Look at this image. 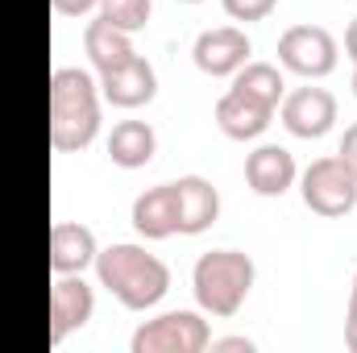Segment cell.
I'll use <instances>...</instances> for the list:
<instances>
[{"instance_id":"cell-27","label":"cell","mask_w":357,"mask_h":353,"mask_svg":"<svg viewBox=\"0 0 357 353\" xmlns=\"http://www.w3.org/2000/svg\"><path fill=\"white\" fill-rule=\"evenodd\" d=\"M178 4H204V0H178Z\"/></svg>"},{"instance_id":"cell-8","label":"cell","mask_w":357,"mask_h":353,"mask_svg":"<svg viewBox=\"0 0 357 353\" xmlns=\"http://www.w3.org/2000/svg\"><path fill=\"white\" fill-rule=\"evenodd\" d=\"M278 121L287 125V133L316 142L337 125V96L328 88H295L282 96L278 104Z\"/></svg>"},{"instance_id":"cell-6","label":"cell","mask_w":357,"mask_h":353,"mask_svg":"<svg viewBox=\"0 0 357 353\" xmlns=\"http://www.w3.org/2000/svg\"><path fill=\"white\" fill-rule=\"evenodd\" d=\"M337 59H341V46L324 25H291L278 38V63L291 75L324 80V75L337 71Z\"/></svg>"},{"instance_id":"cell-17","label":"cell","mask_w":357,"mask_h":353,"mask_svg":"<svg viewBox=\"0 0 357 353\" xmlns=\"http://www.w3.org/2000/svg\"><path fill=\"white\" fill-rule=\"evenodd\" d=\"M84 50H88L96 75H104V71H112V67H121V63H129V59L137 54V50H133V33L116 29V25L104 21V17L88 21V29H84Z\"/></svg>"},{"instance_id":"cell-15","label":"cell","mask_w":357,"mask_h":353,"mask_svg":"<svg viewBox=\"0 0 357 353\" xmlns=\"http://www.w3.org/2000/svg\"><path fill=\"white\" fill-rule=\"evenodd\" d=\"M96 233L79 220H54L50 225V270L54 274H84L96 266Z\"/></svg>"},{"instance_id":"cell-10","label":"cell","mask_w":357,"mask_h":353,"mask_svg":"<svg viewBox=\"0 0 357 353\" xmlns=\"http://www.w3.org/2000/svg\"><path fill=\"white\" fill-rule=\"evenodd\" d=\"M100 96H104L112 108H125V112L146 108V104L158 96V71H154L142 54H133L129 63H121V67H112V71L100 75Z\"/></svg>"},{"instance_id":"cell-20","label":"cell","mask_w":357,"mask_h":353,"mask_svg":"<svg viewBox=\"0 0 357 353\" xmlns=\"http://www.w3.org/2000/svg\"><path fill=\"white\" fill-rule=\"evenodd\" d=\"M220 4H225V13L233 21H266L278 8V0H220Z\"/></svg>"},{"instance_id":"cell-24","label":"cell","mask_w":357,"mask_h":353,"mask_svg":"<svg viewBox=\"0 0 357 353\" xmlns=\"http://www.w3.org/2000/svg\"><path fill=\"white\" fill-rule=\"evenodd\" d=\"M337 154L349 163V171L357 175V121L349 125V129H345V137H341V150H337Z\"/></svg>"},{"instance_id":"cell-18","label":"cell","mask_w":357,"mask_h":353,"mask_svg":"<svg viewBox=\"0 0 357 353\" xmlns=\"http://www.w3.org/2000/svg\"><path fill=\"white\" fill-rule=\"evenodd\" d=\"M233 88L254 96V100H262V104H270V108H278L282 96H287V80H282V71L274 63H245L233 75Z\"/></svg>"},{"instance_id":"cell-19","label":"cell","mask_w":357,"mask_h":353,"mask_svg":"<svg viewBox=\"0 0 357 353\" xmlns=\"http://www.w3.org/2000/svg\"><path fill=\"white\" fill-rule=\"evenodd\" d=\"M150 13H154V0H100V17L125 33H142L150 25Z\"/></svg>"},{"instance_id":"cell-5","label":"cell","mask_w":357,"mask_h":353,"mask_svg":"<svg viewBox=\"0 0 357 353\" xmlns=\"http://www.w3.org/2000/svg\"><path fill=\"white\" fill-rule=\"evenodd\" d=\"M212 345V329L199 312H162L146 324H137L129 350L133 353H204Z\"/></svg>"},{"instance_id":"cell-4","label":"cell","mask_w":357,"mask_h":353,"mask_svg":"<svg viewBox=\"0 0 357 353\" xmlns=\"http://www.w3.org/2000/svg\"><path fill=\"white\" fill-rule=\"evenodd\" d=\"M299 195H303L307 212H316L324 220H341L357 208V175L341 154H324L299 175Z\"/></svg>"},{"instance_id":"cell-16","label":"cell","mask_w":357,"mask_h":353,"mask_svg":"<svg viewBox=\"0 0 357 353\" xmlns=\"http://www.w3.org/2000/svg\"><path fill=\"white\" fill-rule=\"evenodd\" d=\"M158 154V133L146 121H116L108 133V158L121 171H142Z\"/></svg>"},{"instance_id":"cell-26","label":"cell","mask_w":357,"mask_h":353,"mask_svg":"<svg viewBox=\"0 0 357 353\" xmlns=\"http://www.w3.org/2000/svg\"><path fill=\"white\" fill-rule=\"evenodd\" d=\"M354 96H357V63H354Z\"/></svg>"},{"instance_id":"cell-1","label":"cell","mask_w":357,"mask_h":353,"mask_svg":"<svg viewBox=\"0 0 357 353\" xmlns=\"http://www.w3.org/2000/svg\"><path fill=\"white\" fill-rule=\"evenodd\" d=\"M96 278L129 312H150L171 291V266L158 254H150L146 246H133V241H116V246L100 250L96 254Z\"/></svg>"},{"instance_id":"cell-12","label":"cell","mask_w":357,"mask_h":353,"mask_svg":"<svg viewBox=\"0 0 357 353\" xmlns=\"http://www.w3.org/2000/svg\"><path fill=\"white\" fill-rule=\"evenodd\" d=\"M175 200H178V233L183 237H199L220 220V191L204 175L175 179Z\"/></svg>"},{"instance_id":"cell-7","label":"cell","mask_w":357,"mask_h":353,"mask_svg":"<svg viewBox=\"0 0 357 353\" xmlns=\"http://www.w3.org/2000/svg\"><path fill=\"white\" fill-rule=\"evenodd\" d=\"M254 54V42L241 25H216V29H204L191 46V59L204 75L212 80H225V75H237Z\"/></svg>"},{"instance_id":"cell-3","label":"cell","mask_w":357,"mask_h":353,"mask_svg":"<svg viewBox=\"0 0 357 353\" xmlns=\"http://www.w3.org/2000/svg\"><path fill=\"white\" fill-rule=\"evenodd\" d=\"M254 278H258V266H254L250 254H241V250H208V254L195 258L191 291H195V303L208 316L229 320L250 299Z\"/></svg>"},{"instance_id":"cell-14","label":"cell","mask_w":357,"mask_h":353,"mask_svg":"<svg viewBox=\"0 0 357 353\" xmlns=\"http://www.w3.org/2000/svg\"><path fill=\"white\" fill-rule=\"evenodd\" d=\"M295 179H299V167H295L291 150H282V146H258V150L245 158V183H250V191L262 195V200L287 195V191L295 187Z\"/></svg>"},{"instance_id":"cell-21","label":"cell","mask_w":357,"mask_h":353,"mask_svg":"<svg viewBox=\"0 0 357 353\" xmlns=\"http://www.w3.org/2000/svg\"><path fill=\"white\" fill-rule=\"evenodd\" d=\"M345 350L357 353V274L349 287V308H345Z\"/></svg>"},{"instance_id":"cell-23","label":"cell","mask_w":357,"mask_h":353,"mask_svg":"<svg viewBox=\"0 0 357 353\" xmlns=\"http://www.w3.org/2000/svg\"><path fill=\"white\" fill-rule=\"evenodd\" d=\"M208 350H216V353H254V341H250V337H212Z\"/></svg>"},{"instance_id":"cell-2","label":"cell","mask_w":357,"mask_h":353,"mask_svg":"<svg viewBox=\"0 0 357 353\" xmlns=\"http://www.w3.org/2000/svg\"><path fill=\"white\" fill-rule=\"evenodd\" d=\"M100 80L79 67H54L50 75V146L59 154L88 150L100 133Z\"/></svg>"},{"instance_id":"cell-11","label":"cell","mask_w":357,"mask_h":353,"mask_svg":"<svg viewBox=\"0 0 357 353\" xmlns=\"http://www.w3.org/2000/svg\"><path fill=\"white\" fill-rule=\"evenodd\" d=\"M274 112H278V108H270V104H262V100H254V96H245V91H237V88H229L216 100V125H220V133L233 137V142H254V137H262L270 129V121H274Z\"/></svg>"},{"instance_id":"cell-25","label":"cell","mask_w":357,"mask_h":353,"mask_svg":"<svg viewBox=\"0 0 357 353\" xmlns=\"http://www.w3.org/2000/svg\"><path fill=\"white\" fill-rule=\"evenodd\" d=\"M345 54L357 63V17L349 21V29H345Z\"/></svg>"},{"instance_id":"cell-22","label":"cell","mask_w":357,"mask_h":353,"mask_svg":"<svg viewBox=\"0 0 357 353\" xmlns=\"http://www.w3.org/2000/svg\"><path fill=\"white\" fill-rule=\"evenodd\" d=\"M50 8L63 17H88L91 8H100V0H50Z\"/></svg>"},{"instance_id":"cell-13","label":"cell","mask_w":357,"mask_h":353,"mask_svg":"<svg viewBox=\"0 0 357 353\" xmlns=\"http://www.w3.org/2000/svg\"><path fill=\"white\" fill-rule=\"evenodd\" d=\"M137 237L146 241H167L178 233V200H175V183H158V187H146L137 200H133V212H129Z\"/></svg>"},{"instance_id":"cell-9","label":"cell","mask_w":357,"mask_h":353,"mask_svg":"<svg viewBox=\"0 0 357 353\" xmlns=\"http://www.w3.org/2000/svg\"><path fill=\"white\" fill-rule=\"evenodd\" d=\"M96 312V291L84 274H54L50 283V341L63 345L71 333H79Z\"/></svg>"}]
</instances>
